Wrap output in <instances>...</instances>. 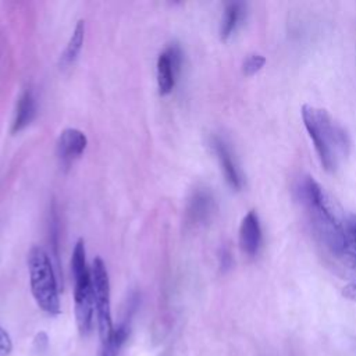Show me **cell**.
<instances>
[{
    "mask_svg": "<svg viewBox=\"0 0 356 356\" xmlns=\"http://www.w3.org/2000/svg\"><path fill=\"white\" fill-rule=\"evenodd\" d=\"M299 199L310 216L313 225L330 250L338 256H343L349 239L334 203L313 177H303L298 188Z\"/></svg>",
    "mask_w": 356,
    "mask_h": 356,
    "instance_id": "cell-1",
    "label": "cell"
},
{
    "mask_svg": "<svg viewBox=\"0 0 356 356\" xmlns=\"http://www.w3.org/2000/svg\"><path fill=\"white\" fill-rule=\"evenodd\" d=\"M302 118L323 168L334 172L349 154L350 142L348 134L323 108L305 104L302 107Z\"/></svg>",
    "mask_w": 356,
    "mask_h": 356,
    "instance_id": "cell-2",
    "label": "cell"
},
{
    "mask_svg": "<svg viewBox=\"0 0 356 356\" xmlns=\"http://www.w3.org/2000/svg\"><path fill=\"white\" fill-rule=\"evenodd\" d=\"M31 291L38 306L47 314H60V299L57 281L51 260L40 246H33L28 254Z\"/></svg>",
    "mask_w": 356,
    "mask_h": 356,
    "instance_id": "cell-3",
    "label": "cell"
},
{
    "mask_svg": "<svg viewBox=\"0 0 356 356\" xmlns=\"http://www.w3.org/2000/svg\"><path fill=\"white\" fill-rule=\"evenodd\" d=\"M71 271L75 281L74 299H75V318L78 331L82 337L90 334L93 327V314H95V299L92 289L90 271L86 267L85 260V245L82 239H78L75 243L72 259H71Z\"/></svg>",
    "mask_w": 356,
    "mask_h": 356,
    "instance_id": "cell-4",
    "label": "cell"
},
{
    "mask_svg": "<svg viewBox=\"0 0 356 356\" xmlns=\"http://www.w3.org/2000/svg\"><path fill=\"white\" fill-rule=\"evenodd\" d=\"M90 280H92L96 318H97V327H99V337H100V341L104 342L113 334L114 325L111 318L108 274L100 257H96L92 263Z\"/></svg>",
    "mask_w": 356,
    "mask_h": 356,
    "instance_id": "cell-5",
    "label": "cell"
},
{
    "mask_svg": "<svg viewBox=\"0 0 356 356\" xmlns=\"http://www.w3.org/2000/svg\"><path fill=\"white\" fill-rule=\"evenodd\" d=\"M261 241L263 235L259 216L254 210H250L242 218L239 227V246L246 256L254 257L260 250Z\"/></svg>",
    "mask_w": 356,
    "mask_h": 356,
    "instance_id": "cell-6",
    "label": "cell"
},
{
    "mask_svg": "<svg viewBox=\"0 0 356 356\" xmlns=\"http://www.w3.org/2000/svg\"><path fill=\"white\" fill-rule=\"evenodd\" d=\"M86 135L76 128H65L57 140V154L63 164H70L86 149Z\"/></svg>",
    "mask_w": 356,
    "mask_h": 356,
    "instance_id": "cell-7",
    "label": "cell"
},
{
    "mask_svg": "<svg viewBox=\"0 0 356 356\" xmlns=\"http://www.w3.org/2000/svg\"><path fill=\"white\" fill-rule=\"evenodd\" d=\"M216 211L214 197L207 189H197L193 192L186 207V217L191 224L202 225L209 222Z\"/></svg>",
    "mask_w": 356,
    "mask_h": 356,
    "instance_id": "cell-8",
    "label": "cell"
},
{
    "mask_svg": "<svg viewBox=\"0 0 356 356\" xmlns=\"http://www.w3.org/2000/svg\"><path fill=\"white\" fill-rule=\"evenodd\" d=\"M211 145H213V149H214V152H216V154L218 157L221 170L224 172V177H225L228 185L232 189L239 191L242 188V177H241V172H239V170L236 167V163L234 161V157H232V153H231L229 147L218 136L213 138Z\"/></svg>",
    "mask_w": 356,
    "mask_h": 356,
    "instance_id": "cell-9",
    "label": "cell"
},
{
    "mask_svg": "<svg viewBox=\"0 0 356 356\" xmlns=\"http://www.w3.org/2000/svg\"><path fill=\"white\" fill-rule=\"evenodd\" d=\"M35 110H36V107H35L33 93L31 89H25L17 103L11 132L15 134V132L24 129L33 120Z\"/></svg>",
    "mask_w": 356,
    "mask_h": 356,
    "instance_id": "cell-10",
    "label": "cell"
},
{
    "mask_svg": "<svg viewBox=\"0 0 356 356\" xmlns=\"http://www.w3.org/2000/svg\"><path fill=\"white\" fill-rule=\"evenodd\" d=\"M177 68L171 61L170 56L163 51L157 58V86L160 95H168L175 83V74Z\"/></svg>",
    "mask_w": 356,
    "mask_h": 356,
    "instance_id": "cell-11",
    "label": "cell"
},
{
    "mask_svg": "<svg viewBox=\"0 0 356 356\" xmlns=\"http://www.w3.org/2000/svg\"><path fill=\"white\" fill-rule=\"evenodd\" d=\"M243 14V4L238 3V1H232L228 3L225 10H224V15L221 19V28H220V36L221 40H228L232 33L235 32L241 18Z\"/></svg>",
    "mask_w": 356,
    "mask_h": 356,
    "instance_id": "cell-12",
    "label": "cell"
},
{
    "mask_svg": "<svg viewBox=\"0 0 356 356\" xmlns=\"http://www.w3.org/2000/svg\"><path fill=\"white\" fill-rule=\"evenodd\" d=\"M83 38H85V21L83 19H79L76 22V26L68 40V44L61 56V60H60V64L63 67H68L71 65L75 58L78 57L81 49H82V43H83Z\"/></svg>",
    "mask_w": 356,
    "mask_h": 356,
    "instance_id": "cell-13",
    "label": "cell"
},
{
    "mask_svg": "<svg viewBox=\"0 0 356 356\" xmlns=\"http://www.w3.org/2000/svg\"><path fill=\"white\" fill-rule=\"evenodd\" d=\"M129 337V327L127 323H121L114 327L113 334L104 342H102L99 356H118L122 345Z\"/></svg>",
    "mask_w": 356,
    "mask_h": 356,
    "instance_id": "cell-14",
    "label": "cell"
},
{
    "mask_svg": "<svg viewBox=\"0 0 356 356\" xmlns=\"http://www.w3.org/2000/svg\"><path fill=\"white\" fill-rule=\"evenodd\" d=\"M266 64V58L261 54H250L245 58L243 64H242V71L246 76H252L254 74H257Z\"/></svg>",
    "mask_w": 356,
    "mask_h": 356,
    "instance_id": "cell-15",
    "label": "cell"
},
{
    "mask_svg": "<svg viewBox=\"0 0 356 356\" xmlns=\"http://www.w3.org/2000/svg\"><path fill=\"white\" fill-rule=\"evenodd\" d=\"M346 232L349 239V248L356 250V216H350L346 224Z\"/></svg>",
    "mask_w": 356,
    "mask_h": 356,
    "instance_id": "cell-16",
    "label": "cell"
},
{
    "mask_svg": "<svg viewBox=\"0 0 356 356\" xmlns=\"http://www.w3.org/2000/svg\"><path fill=\"white\" fill-rule=\"evenodd\" d=\"M13 349L11 338L8 332L0 327V355H8Z\"/></svg>",
    "mask_w": 356,
    "mask_h": 356,
    "instance_id": "cell-17",
    "label": "cell"
},
{
    "mask_svg": "<svg viewBox=\"0 0 356 356\" xmlns=\"http://www.w3.org/2000/svg\"><path fill=\"white\" fill-rule=\"evenodd\" d=\"M220 261H221V268L227 270L232 266V256L229 253L228 249H222L221 250V256H220Z\"/></svg>",
    "mask_w": 356,
    "mask_h": 356,
    "instance_id": "cell-18",
    "label": "cell"
},
{
    "mask_svg": "<svg viewBox=\"0 0 356 356\" xmlns=\"http://www.w3.org/2000/svg\"><path fill=\"white\" fill-rule=\"evenodd\" d=\"M345 293H346L349 298H356V282L352 284V285H349V286H346Z\"/></svg>",
    "mask_w": 356,
    "mask_h": 356,
    "instance_id": "cell-19",
    "label": "cell"
}]
</instances>
